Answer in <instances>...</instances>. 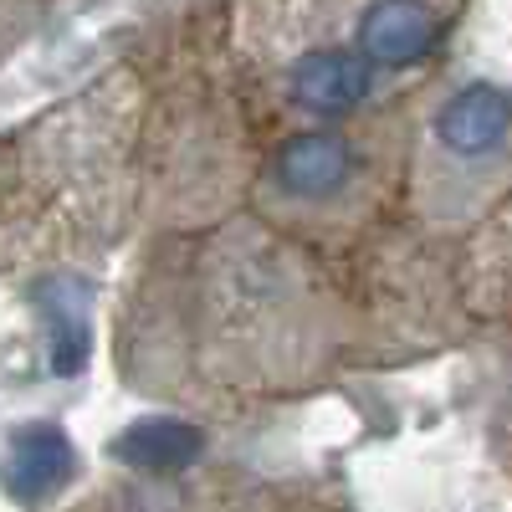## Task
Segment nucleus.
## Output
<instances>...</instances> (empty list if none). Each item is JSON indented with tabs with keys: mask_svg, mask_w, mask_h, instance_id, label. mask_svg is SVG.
I'll return each mask as SVG.
<instances>
[{
	"mask_svg": "<svg viewBox=\"0 0 512 512\" xmlns=\"http://www.w3.org/2000/svg\"><path fill=\"white\" fill-rule=\"evenodd\" d=\"M441 26V11L425 0H374L359 21V52L374 67H405L436 47Z\"/></svg>",
	"mask_w": 512,
	"mask_h": 512,
	"instance_id": "nucleus-1",
	"label": "nucleus"
},
{
	"mask_svg": "<svg viewBox=\"0 0 512 512\" xmlns=\"http://www.w3.org/2000/svg\"><path fill=\"white\" fill-rule=\"evenodd\" d=\"M287 88L313 113H349L374 88V62L364 52H308L292 62Z\"/></svg>",
	"mask_w": 512,
	"mask_h": 512,
	"instance_id": "nucleus-2",
	"label": "nucleus"
},
{
	"mask_svg": "<svg viewBox=\"0 0 512 512\" xmlns=\"http://www.w3.org/2000/svg\"><path fill=\"white\" fill-rule=\"evenodd\" d=\"M507 118H512L507 98L497 88H487V82H472V88H461L446 103V113H441V144L451 154H482V149H492L507 134Z\"/></svg>",
	"mask_w": 512,
	"mask_h": 512,
	"instance_id": "nucleus-3",
	"label": "nucleus"
},
{
	"mask_svg": "<svg viewBox=\"0 0 512 512\" xmlns=\"http://www.w3.org/2000/svg\"><path fill=\"white\" fill-rule=\"evenodd\" d=\"M277 180L287 195H328L349 180V149L328 134H303L277 154Z\"/></svg>",
	"mask_w": 512,
	"mask_h": 512,
	"instance_id": "nucleus-4",
	"label": "nucleus"
},
{
	"mask_svg": "<svg viewBox=\"0 0 512 512\" xmlns=\"http://www.w3.org/2000/svg\"><path fill=\"white\" fill-rule=\"evenodd\" d=\"M72 472V451L57 431H26L11 446V487L21 497H41L52 492L57 482H67Z\"/></svg>",
	"mask_w": 512,
	"mask_h": 512,
	"instance_id": "nucleus-5",
	"label": "nucleus"
},
{
	"mask_svg": "<svg viewBox=\"0 0 512 512\" xmlns=\"http://www.w3.org/2000/svg\"><path fill=\"white\" fill-rule=\"evenodd\" d=\"M195 431L185 425H139L134 436L123 441V456L128 461H144V466H180L195 456Z\"/></svg>",
	"mask_w": 512,
	"mask_h": 512,
	"instance_id": "nucleus-6",
	"label": "nucleus"
}]
</instances>
